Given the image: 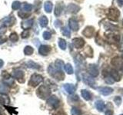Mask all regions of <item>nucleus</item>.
I'll return each mask as SVG.
<instances>
[{"instance_id":"nucleus-48","label":"nucleus","mask_w":123,"mask_h":115,"mask_svg":"<svg viewBox=\"0 0 123 115\" xmlns=\"http://www.w3.org/2000/svg\"><path fill=\"white\" fill-rule=\"evenodd\" d=\"M121 115H123V114H121Z\"/></svg>"},{"instance_id":"nucleus-43","label":"nucleus","mask_w":123,"mask_h":115,"mask_svg":"<svg viewBox=\"0 0 123 115\" xmlns=\"http://www.w3.org/2000/svg\"><path fill=\"white\" fill-rule=\"evenodd\" d=\"M112 114H113L112 111H111V110H108V111H106L105 115H112Z\"/></svg>"},{"instance_id":"nucleus-32","label":"nucleus","mask_w":123,"mask_h":115,"mask_svg":"<svg viewBox=\"0 0 123 115\" xmlns=\"http://www.w3.org/2000/svg\"><path fill=\"white\" fill-rule=\"evenodd\" d=\"M9 39L12 41H18V35H17V34L16 33H12L11 34H10V36H9Z\"/></svg>"},{"instance_id":"nucleus-7","label":"nucleus","mask_w":123,"mask_h":115,"mask_svg":"<svg viewBox=\"0 0 123 115\" xmlns=\"http://www.w3.org/2000/svg\"><path fill=\"white\" fill-rule=\"evenodd\" d=\"M88 71L89 73V75L92 77H97L98 75V68L96 65L95 64H90L88 66Z\"/></svg>"},{"instance_id":"nucleus-11","label":"nucleus","mask_w":123,"mask_h":115,"mask_svg":"<svg viewBox=\"0 0 123 115\" xmlns=\"http://www.w3.org/2000/svg\"><path fill=\"white\" fill-rule=\"evenodd\" d=\"M98 91L102 95L106 96V95H109L112 93L113 89L111 87H102L98 88Z\"/></svg>"},{"instance_id":"nucleus-10","label":"nucleus","mask_w":123,"mask_h":115,"mask_svg":"<svg viewBox=\"0 0 123 115\" xmlns=\"http://www.w3.org/2000/svg\"><path fill=\"white\" fill-rule=\"evenodd\" d=\"M68 25H69V27H70V29L74 31V32H76V31L79 30V23L77 22L75 19L74 18H70L69 19V22H68Z\"/></svg>"},{"instance_id":"nucleus-25","label":"nucleus","mask_w":123,"mask_h":115,"mask_svg":"<svg viewBox=\"0 0 123 115\" xmlns=\"http://www.w3.org/2000/svg\"><path fill=\"white\" fill-rule=\"evenodd\" d=\"M45 10L46 12H48V13H50L52 12V3L51 2H46L45 3Z\"/></svg>"},{"instance_id":"nucleus-39","label":"nucleus","mask_w":123,"mask_h":115,"mask_svg":"<svg viewBox=\"0 0 123 115\" xmlns=\"http://www.w3.org/2000/svg\"><path fill=\"white\" fill-rule=\"evenodd\" d=\"M105 81L109 84H112L114 82V80L111 78H105Z\"/></svg>"},{"instance_id":"nucleus-12","label":"nucleus","mask_w":123,"mask_h":115,"mask_svg":"<svg viewBox=\"0 0 123 115\" xmlns=\"http://www.w3.org/2000/svg\"><path fill=\"white\" fill-rule=\"evenodd\" d=\"M83 80L84 82L86 83L88 85H89L91 87H92L95 84V80L94 79L90 77L89 75H83Z\"/></svg>"},{"instance_id":"nucleus-29","label":"nucleus","mask_w":123,"mask_h":115,"mask_svg":"<svg viewBox=\"0 0 123 115\" xmlns=\"http://www.w3.org/2000/svg\"><path fill=\"white\" fill-rule=\"evenodd\" d=\"M33 52H34V50L31 46H26L24 49V53L26 55H31L33 53Z\"/></svg>"},{"instance_id":"nucleus-1","label":"nucleus","mask_w":123,"mask_h":115,"mask_svg":"<svg viewBox=\"0 0 123 115\" xmlns=\"http://www.w3.org/2000/svg\"><path fill=\"white\" fill-rule=\"evenodd\" d=\"M51 94V91L47 86L42 85L37 90V95L42 99H46Z\"/></svg>"},{"instance_id":"nucleus-30","label":"nucleus","mask_w":123,"mask_h":115,"mask_svg":"<svg viewBox=\"0 0 123 115\" xmlns=\"http://www.w3.org/2000/svg\"><path fill=\"white\" fill-rule=\"evenodd\" d=\"M72 115H82V111L77 107H72L71 110Z\"/></svg>"},{"instance_id":"nucleus-45","label":"nucleus","mask_w":123,"mask_h":115,"mask_svg":"<svg viewBox=\"0 0 123 115\" xmlns=\"http://www.w3.org/2000/svg\"><path fill=\"white\" fill-rule=\"evenodd\" d=\"M55 115H65V114H64L63 112H59L58 114H56Z\"/></svg>"},{"instance_id":"nucleus-20","label":"nucleus","mask_w":123,"mask_h":115,"mask_svg":"<svg viewBox=\"0 0 123 115\" xmlns=\"http://www.w3.org/2000/svg\"><path fill=\"white\" fill-rule=\"evenodd\" d=\"M110 75H111V78L114 80H117V81L120 80V76H119L118 73L115 70H111Z\"/></svg>"},{"instance_id":"nucleus-19","label":"nucleus","mask_w":123,"mask_h":115,"mask_svg":"<svg viewBox=\"0 0 123 115\" xmlns=\"http://www.w3.org/2000/svg\"><path fill=\"white\" fill-rule=\"evenodd\" d=\"M63 9V5L62 3H58L56 6H55V15L56 16H59L60 15Z\"/></svg>"},{"instance_id":"nucleus-42","label":"nucleus","mask_w":123,"mask_h":115,"mask_svg":"<svg viewBox=\"0 0 123 115\" xmlns=\"http://www.w3.org/2000/svg\"><path fill=\"white\" fill-rule=\"evenodd\" d=\"M117 2H118L119 6H122V5H123V0H117Z\"/></svg>"},{"instance_id":"nucleus-9","label":"nucleus","mask_w":123,"mask_h":115,"mask_svg":"<svg viewBox=\"0 0 123 115\" xmlns=\"http://www.w3.org/2000/svg\"><path fill=\"white\" fill-rule=\"evenodd\" d=\"M51 52V48L49 45H41L38 49V52L42 55H47Z\"/></svg>"},{"instance_id":"nucleus-47","label":"nucleus","mask_w":123,"mask_h":115,"mask_svg":"<svg viewBox=\"0 0 123 115\" xmlns=\"http://www.w3.org/2000/svg\"><path fill=\"white\" fill-rule=\"evenodd\" d=\"M0 115H2V114H1V112H0Z\"/></svg>"},{"instance_id":"nucleus-26","label":"nucleus","mask_w":123,"mask_h":115,"mask_svg":"<svg viewBox=\"0 0 123 115\" xmlns=\"http://www.w3.org/2000/svg\"><path fill=\"white\" fill-rule=\"evenodd\" d=\"M64 66V62L62 61L61 60H57L55 63V68L58 70H61L62 71V68Z\"/></svg>"},{"instance_id":"nucleus-3","label":"nucleus","mask_w":123,"mask_h":115,"mask_svg":"<svg viewBox=\"0 0 123 115\" xmlns=\"http://www.w3.org/2000/svg\"><path fill=\"white\" fill-rule=\"evenodd\" d=\"M42 80H43V78H42L40 75L35 74L31 77L29 84L31 86H32V87H36L41 82H42Z\"/></svg>"},{"instance_id":"nucleus-33","label":"nucleus","mask_w":123,"mask_h":115,"mask_svg":"<svg viewBox=\"0 0 123 115\" xmlns=\"http://www.w3.org/2000/svg\"><path fill=\"white\" fill-rule=\"evenodd\" d=\"M20 6H21V4H20V2H18V1H15V2L12 3V9H13L14 10H17V9H18L19 8H20Z\"/></svg>"},{"instance_id":"nucleus-2","label":"nucleus","mask_w":123,"mask_h":115,"mask_svg":"<svg viewBox=\"0 0 123 115\" xmlns=\"http://www.w3.org/2000/svg\"><path fill=\"white\" fill-rule=\"evenodd\" d=\"M49 74L51 75L53 78H55L57 80H63L65 78V75L63 74V72L61 70H58V69H56L55 67L52 68V66H50L49 68Z\"/></svg>"},{"instance_id":"nucleus-34","label":"nucleus","mask_w":123,"mask_h":115,"mask_svg":"<svg viewBox=\"0 0 123 115\" xmlns=\"http://www.w3.org/2000/svg\"><path fill=\"white\" fill-rule=\"evenodd\" d=\"M32 5H30V4H28V3H24V5H23V9L25 12H29L32 10Z\"/></svg>"},{"instance_id":"nucleus-35","label":"nucleus","mask_w":123,"mask_h":115,"mask_svg":"<svg viewBox=\"0 0 123 115\" xmlns=\"http://www.w3.org/2000/svg\"><path fill=\"white\" fill-rule=\"evenodd\" d=\"M18 16L20 17V18H28L29 15H30V14L29 13H25V12H18Z\"/></svg>"},{"instance_id":"nucleus-14","label":"nucleus","mask_w":123,"mask_h":115,"mask_svg":"<svg viewBox=\"0 0 123 115\" xmlns=\"http://www.w3.org/2000/svg\"><path fill=\"white\" fill-rule=\"evenodd\" d=\"M79 9L80 7L76 5H74V4H70L67 8V11L70 13H76L79 11Z\"/></svg>"},{"instance_id":"nucleus-40","label":"nucleus","mask_w":123,"mask_h":115,"mask_svg":"<svg viewBox=\"0 0 123 115\" xmlns=\"http://www.w3.org/2000/svg\"><path fill=\"white\" fill-rule=\"evenodd\" d=\"M6 32V28H1V29H0V35H2V34H3Z\"/></svg>"},{"instance_id":"nucleus-6","label":"nucleus","mask_w":123,"mask_h":115,"mask_svg":"<svg viewBox=\"0 0 123 115\" xmlns=\"http://www.w3.org/2000/svg\"><path fill=\"white\" fill-rule=\"evenodd\" d=\"M73 45L76 48H82L85 45V41L82 38H75L72 40Z\"/></svg>"},{"instance_id":"nucleus-38","label":"nucleus","mask_w":123,"mask_h":115,"mask_svg":"<svg viewBox=\"0 0 123 115\" xmlns=\"http://www.w3.org/2000/svg\"><path fill=\"white\" fill-rule=\"evenodd\" d=\"M29 36V32L28 30H25L24 32L22 33V38H26Z\"/></svg>"},{"instance_id":"nucleus-23","label":"nucleus","mask_w":123,"mask_h":115,"mask_svg":"<svg viewBox=\"0 0 123 115\" xmlns=\"http://www.w3.org/2000/svg\"><path fill=\"white\" fill-rule=\"evenodd\" d=\"M48 18H46L45 16H42L40 18H39V24L41 25V27H45V26H47L48 25Z\"/></svg>"},{"instance_id":"nucleus-22","label":"nucleus","mask_w":123,"mask_h":115,"mask_svg":"<svg viewBox=\"0 0 123 115\" xmlns=\"http://www.w3.org/2000/svg\"><path fill=\"white\" fill-rule=\"evenodd\" d=\"M27 67L32 69H40V66L38 64L35 63L32 61H29V62H27Z\"/></svg>"},{"instance_id":"nucleus-15","label":"nucleus","mask_w":123,"mask_h":115,"mask_svg":"<svg viewBox=\"0 0 123 115\" xmlns=\"http://www.w3.org/2000/svg\"><path fill=\"white\" fill-rule=\"evenodd\" d=\"M32 25H33V19H29V20L25 21L22 23V27L23 29L28 30L32 26Z\"/></svg>"},{"instance_id":"nucleus-21","label":"nucleus","mask_w":123,"mask_h":115,"mask_svg":"<svg viewBox=\"0 0 123 115\" xmlns=\"http://www.w3.org/2000/svg\"><path fill=\"white\" fill-rule=\"evenodd\" d=\"M81 93H82V96L85 100L89 101L91 99V94L89 93V91H88L87 90H82Z\"/></svg>"},{"instance_id":"nucleus-18","label":"nucleus","mask_w":123,"mask_h":115,"mask_svg":"<svg viewBox=\"0 0 123 115\" xmlns=\"http://www.w3.org/2000/svg\"><path fill=\"white\" fill-rule=\"evenodd\" d=\"M95 107L98 111H103L104 108H105V103L101 100H99V101L95 102Z\"/></svg>"},{"instance_id":"nucleus-36","label":"nucleus","mask_w":123,"mask_h":115,"mask_svg":"<svg viewBox=\"0 0 123 115\" xmlns=\"http://www.w3.org/2000/svg\"><path fill=\"white\" fill-rule=\"evenodd\" d=\"M52 35H51V33L49 32H45L43 33V38L45 40H49L51 38Z\"/></svg>"},{"instance_id":"nucleus-44","label":"nucleus","mask_w":123,"mask_h":115,"mask_svg":"<svg viewBox=\"0 0 123 115\" xmlns=\"http://www.w3.org/2000/svg\"><path fill=\"white\" fill-rule=\"evenodd\" d=\"M3 64H4L3 61H2V60H1V59H0V68H2V67L3 66Z\"/></svg>"},{"instance_id":"nucleus-31","label":"nucleus","mask_w":123,"mask_h":115,"mask_svg":"<svg viewBox=\"0 0 123 115\" xmlns=\"http://www.w3.org/2000/svg\"><path fill=\"white\" fill-rule=\"evenodd\" d=\"M62 34L66 37H68V38L70 37V31H69V29H68V28H66V27L62 28Z\"/></svg>"},{"instance_id":"nucleus-41","label":"nucleus","mask_w":123,"mask_h":115,"mask_svg":"<svg viewBox=\"0 0 123 115\" xmlns=\"http://www.w3.org/2000/svg\"><path fill=\"white\" fill-rule=\"evenodd\" d=\"M4 103H5V100H4L3 98L0 97V107H1L2 105H3Z\"/></svg>"},{"instance_id":"nucleus-46","label":"nucleus","mask_w":123,"mask_h":115,"mask_svg":"<svg viewBox=\"0 0 123 115\" xmlns=\"http://www.w3.org/2000/svg\"><path fill=\"white\" fill-rule=\"evenodd\" d=\"M122 74H123V64H122Z\"/></svg>"},{"instance_id":"nucleus-17","label":"nucleus","mask_w":123,"mask_h":115,"mask_svg":"<svg viewBox=\"0 0 123 115\" xmlns=\"http://www.w3.org/2000/svg\"><path fill=\"white\" fill-rule=\"evenodd\" d=\"M13 77L15 78H16L17 80H18L20 81V79L23 78L24 77V73H23L22 71L20 70H16V71H14L13 72Z\"/></svg>"},{"instance_id":"nucleus-24","label":"nucleus","mask_w":123,"mask_h":115,"mask_svg":"<svg viewBox=\"0 0 123 115\" xmlns=\"http://www.w3.org/2000/svg\"><path fill=\"white\" fill-rule=\"evenodd\" d=\"M9 92V87L6 84H0V93L2 94H7Z\"/></svg>"},{"instance_id":"nucleus-13","label":"nucleus","mask_w":123,"mask_h":115,"mask_svg":"<svg viewBox=\"0 0 123 115\" xmlns=\"http://www.w3.org/2000/svg\"><path fill=\"white\" fill-rule=\"evenodd\" d=\"M64 89L65 90V91H66L67 93L72 94L75 91V87L71 84H65L64 85Z\"/></svg>"},{"instance_id":"nucleus-27","label":"nucleus","mask_w":123,"mask_h":115,"mask_svg":"<svg viewBox=\"0 0 123 115\" xmlns=\"http://www.w3.org/2000/svg\"><path fill=\"white\" fill-rule=\"evenodd\" d=\"M64 66H65V70L67 72V74L68 75L73 74V68L70 64H66L65 65H64Z\"/></svg>"},{"instance_id":"nucleus-4","label":"nucleus","mask_w":123,"mask_h":115,"mask_svg":"<svg viewBox=\"0 0 123 115\" xmlns=\"http://www.w3.org/2000/svg\"><path fill=\"white\" fill-rule=\"evenodd\" d=\"M119 15H120V12L116 9H110L107 14V16L109 18V19L113 22L118 21Z\"/></svg>"},{"instance_id":"nucleus-8","label":"nucleus","mask_w":123,"mask_h":115,"mask_svg":"<svg viewBox=\"0 0 123 115\" xmlns=\"http://www.w3.org/2000/svg\"><path fill=\"white\" fill-rule=\"evenodd\" d=\"M94 32H95V29L93 28V27L88 26V27H86V28L83 30L82 34L86 38H91V37H92V35H93Z\"/></svg>"},{"instance_id":"nucleus-5","label":"nucleus","mask_w":123,"mask_h":115,"mask_svg":"<svg viewBox=\"0 0 123 115\" xmlns=\"http://www.w3.org/2000/svg\"><path fill=\"white\" fill-rule=\"evenodd\" d=\"M48 104L51 105L54 108H57L59 105V100L56 96H52L47 100Z\"/></svg>"},{"instance_id":"nucleus-16","label":"nucleus","mask_w":123,"mask_h":115,"mask_svg":"<svg viewBox=\"0 0 123 115\" xmlns=\"http://www.w3.org/2000/svg\"><path fill=\"white\" fill-rule=\"evenodd\" d=\"M15 22V19L14 17H7L4 19V23L3 24L7 26H11L14 25V23Z\"/></svg>"},{"instance_id":"nucleus-37","label":"nucleus","mask_w":123,"mask_h":115,"mask_svg":"<svg viewBox=\"0 0 123 115\" xmlns=\"http://www.w3.org/2000/svg\"><path fill=\"white\" fill-rule=\"evenodd\" d=\"M114 101L118 106H119L121 104V103H122V99H121L120 97H115V99H114Z\"/></svg>"},{"instance_id":"nucleus-49","label":"nucleus","mask_w":123,"mask_h":115,"mask_svg":"<svg viewBox=\"0 0 123 115\" xmlns=\"http://www.w3.org/2000/svg\"><path fill=\"white\" fill-rule=\"evenodd\" d=\"M122 57H123V55H122Z\"/></svg>"},{"instance_id":"nucleus-28","label":"nucleus","mask_w":123,"mask_h":115,"mask_svg":"<svg viewBox=\"0 0 123 115\" xmlns=\"http://www.w3.org/2000/svg\"><path fill=\"white\" fill-rule=\"evenodd\" d=\"M59 46L62 50H65V48H66V41H65L64 39H62V38H59Z\"/></svg>"}]
</instances>
